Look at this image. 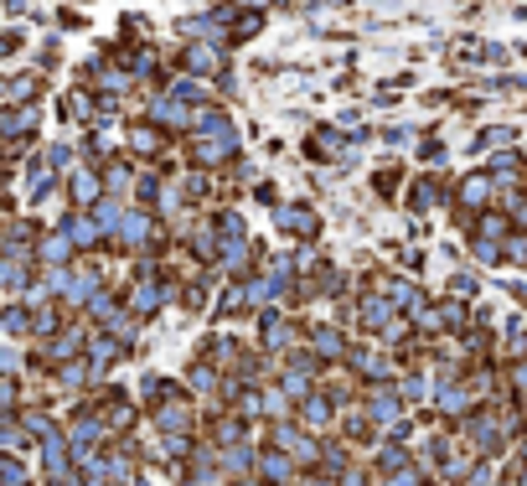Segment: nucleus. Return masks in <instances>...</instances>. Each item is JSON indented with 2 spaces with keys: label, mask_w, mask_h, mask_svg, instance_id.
<instances>
[{
  "label": "nucleus",
  "mask_w": 527,
  "mask_h": 486,
  "mask_svg": "<svg viewBox=\"0 0 527 486\" xmlns=\"http://www.w3.org/2000/svg\"><path fill=\"white\" fill-rule=\"evenodd\" d=\"M67 238L78 243V248H94V243H98V223H88V218H73V223H67Z\"/></svg>",
  "instance_id": "nucleus-13"
},
{
  "label": "nucleus",
  "mask_w": 527,
  "mask_h": 486,
  "mask_svg": "<svg viewBox=\"0 0 527 486\" xmlns=\"http://www.w3.org/2000/svg\"><path fill=\"white\" fill-rule=\"evenodd\" d=\"M399 409H403V393H393V389H372L368 393V414L378 424H393L399 420Z\"/></svg>",
  "instance_id": "nucleus-6"
},
{
  "label": "nucleus",
  "mask_w": 527,
  "mask_h": 486,
  "mask_svg": "<svg viewBox=\"0 0 527 486\" xmlns=\"http://www.w3.org/2000/svg\"><path fill=\"white\" fill-rule=\"evenodd\" d=\"M258 337H264V347H269V352H289L300 331H295V321H285L279 310H264V316H258Z\"/></svg>",
  "instance_id": "nucleus-1"
},
{
  "label": "nucleus",
  "mask_w": 527,
  "mask_h": 486,
  "mask_svg": "<svg viewBox=\"0 0 527 486\" xmlns=\"http://www.w3.org/2000/svg\"><path fill=\"white\" fill-rule=\"evenodd\" d=\"M522 455H527V435H522Z\"/></svg>",
  "instance_id": "nucleus-20"
},
{
  "label": "nucleus",
  "mask_w": 527,
  "mask_h": 486,
  "mask_svg": "<svg viewBox=\"0 0 527 486\" xmlns=\"http://www.w3.org/2000/svg\"><path fill=\"white\" fill-rule=\"evenodd\" d=\"M32 331V310L21 306V300H11L5 306V337H26Z\"/></svg>",
  "instance_id": "nucleus-10"
},
{
  "label": "nucleus",
  "mask_w": 527,
  "mask_h": 486,
  "mask_svg": "<svg viewBox=\"0 0 527 486\" xmlns=\"http://www.w3.org/2000/svg\"><path fill=\"white\" fill-rule=\"evenodd\" d=\"M440 409H445V414H465V409H471V389H461V383H440Z\"/></svg>",
  "instance_id": "nucleus-9"
},
{
  "label": "nucleus",
  "mask_w": 527,
  "mask_h": 486,
  "mask_svg": "<svg viewBox=\"0 0 527 486\" xmlns=\"http://www.w3.org/2000/svg\"><path fill=\"white\" fill-rule=\"evenodd\" d=\"M21 290H26V259H21V254H11V259H5V295L16 300Z\"/></svg>",
  "instance_id": "nucleus-11"
},
{
  "label": "nucleus",
  "mask_w": 527,
  "mask_h": 486,
  "mask_svg": "<svg viewBox=\"0 0 527 486\" xmlns=\"http://www.w3.org/2000/svg\"><path fill=\"white\" fill-rule=\"evenodd\" d=\"M187 383H192L202 399H218V373H212V368H202V362H197L192 373H187Z\"/></svg>",
  "instance_id": "nucleus-12"
},
{
  "label": "nucleus",
  "mask_w": 527,
  "mask_h": 486,
  "mask_svg": "<svg viewBox=\"0 0 527 486\" xmlns=\"http://www.w3.org/2000/svg\"><path fill=\"white\" fill-rule=\"evenodd\" d=\"M73 192H78V202L88 208V202H98V181L94 177H78V181H73Z\"/></svg>",
  "instance_id": "nucleus-16"
},
{
  "label": "nucleus",
  "mask_w": 527,
  "mask_h": 486,
  "mask_svg": "<svg viewBox=\"0 0 527 486\" xmlns=\"http://www.w3.org/2000/svg\"><path fill=\"white\" fill-rule=\"evenodd\" d=\"M310 352H316L320 362H341V357H351L347 341H341V331H331V326H316V331H310Z\"/></svg>",
  "instance_id": "nucleus-5"
},
{
  "label": "nucleus",
  "mask_w": 527,
  "mask_h": 486,
  "mask_svg": "<svg viewBox=\"0 0 527 486\" xmlns=\"http://www.w3.org/2000/svg\"><path fill=\"white\" fill-rule=\"evenodd\" d=\"M258 471H264L274 486H295V455H289V451H274V445H269V451L258 455Z\"/></svg>",
  "instance_id": "nucleus-4"
},
{
  "label": "nucleus",
  "mask_w": 527,
  "mask_h": 486,
  "mask_svg": "<svg viewBox=\"0 0 527 486\" xmlns=\"http://www.w3.org/2000/svg\"><path fill=\"white\" fill-rule=\"evenodd\" d=\"M5 486H32V481H5Z\"/></svg>",
  "instance_id": "nucleus-19"
},
{
  "label": "nucleus",
  "mask_w": 527,
  "mask_h": 486,
  "mask_svg": "<svg viewBox=\"0 0 527 486\" xmlns=\"http://www.w3.org/2000/svg\"><path fill=\"white\" fill-rule=\"evenodd\" d=\"M73 248H78V243L67 238V233H52L47 243H36V259L47 264V269H63V264L73 259Z\"/></svg>",
  "instance_id": "nucleus-7"
},
{
  "label": "nucleus",
  "mask_w": 527,
  "mask_h": 486,
  "mask_svg": "<svg viewBox=\"0 0 527 486\" xmlns=\"http://www.w3.org/2000/svg\"><path fill=\"white\" fill-rule=\"evenodd\" d=\"M331 414H336L331 399L310 393V399H305V404L295 409V424H300V430H310V435H320V430H331Z\"/></svg>",
  "instance_id": "nucleus-2"
},
{
  "label": "nucleus",
  "mask_w": 527,
  "mask_h": 486,
  "mask_svg": "<svg viewBox=\"0 0 527 486\" xmlns=\"http://www.w3.org/2000/svg\"><path fill=\"white\" fill-rule=\"evenodd\" d=\"M119 238H125V243H145V238H150V223H145V218H135V212H129L125 223H119Z\"/></svg>",
  "instance_id": "nucleus-14"
},
{
  "label": "nucleus",
  "mask_w": 527,
  "mask_h": 486,
  "mask_svg": "<svg viewBox=\"0 0 527 486\" xmlns=\"http://www.w3.org/2000/svg\"><path fill=\"white\" fill-rule=\"evenodd\" d=\"M300 486H336V481H300Z\"/></svg>",
  "instance_id": "nucleus-18"
},
{
  "label": "nucleus",
  "mask_w": 527,
  "mask_h": 486,
  "mask_svg": "<svg viewBox=\"0 0 527 486\" xmlns=\"http://www.w3.org/2000/svg\"><path fill=\"white\" fill-rule=\"evenodd\" d=\"M399 393H403V404H414V409H419V404H424V393H430V383H424V378L414 373V378H403V389H399Z\"/></svg>",
  "instance_id": "nucleus-15"
},
{
  "label": "nucleus",
  "mask_w": 527,
  "mask_h": 486,
  "mask_svg": "<svg viewBox=\"0 0 527 486\" xmlns=\"http://www.w3.org/2000/svg\"><path fill=\"white\" fill-rule=\"evenodd\" d=\"M419 326H424V331H461V326H465V306H461V300H445V306H424Z\"/></svg>",
  "instance_id": "nucleus-3"
},
{
  "label": "nucleus",
  "mask_w": 527,
  "mask_h": 486,
  "mask_svg": "<svg viewBox=\"0 0 527 486\" xmlns=\"http://www.w3.org/2000/svg\"><path fill=\"white\" fill-rule=\"evenodd\" d=\"M156 424L166 430V435H187V430H192V414H187V404H160Z\"/></svg>",
  "instance_id": "nucleus-8"
},
{
  "label": "nucleus",
  "mask_w": 527,
  "mask_h": 486,
  "mask_svg": "<svg viewBox=\"0 0 527 486\" xmlns=\"http://www.w3.org/2000/svg\"><path fill=\"white\" fill-rule=\"evenodd\" d=\"M465 202H486V181H465Z\"/></svg>",
  "instance_id": "nucleus-17"
}]
</instances>
